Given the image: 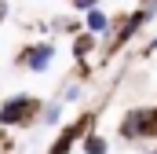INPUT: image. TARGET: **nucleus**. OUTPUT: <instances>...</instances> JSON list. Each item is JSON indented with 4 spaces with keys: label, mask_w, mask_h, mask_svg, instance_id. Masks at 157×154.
Here are the masks:
<instances>
[{
    "label": "nucleus",
    "mask_w": 157,
    "mask_h": 154,
    "mask_svg": "<svg viewBox=\"0 0 157 154\" xmlns=\"http://www.w3.org/2000/svg\"><path fill=\"white\" fill-rule=\"evenodd\" d=\"M44 114V103L37 95H26V92H15L11 99L0 103V128H26Z\"/></svg>",
    "instance_id": "nucleus-1"
},
{
    "label": "nucleus",
    "mask_w": 157,
    "mask_h": 154,
    "mask_svg": "<svg viewBox=\"0 0 157 154\" xmlns=\"http://www.w3.org/2000/svg\"><path fill=\"white\" fill-rule=\"evenodd\" d=\"M88 132H95V114H84L80 121L66 125V128L59 132V140L51 143V151H48V154H70V151H73V143H80Z\"/></svg>",
    "instance_id": "nucleus-2"
},
{
    "label": "nucleus",
    "mask_w": 157,
    "mask_h": 154,
    "mask_svg": "<svg viewBox=\"0 0 157 154\" xmlns=\"http://www.w3.org/2000/svg\"><path fill=\"white\" fill-rule=\"evenodd\" d=\"M51 59H55V44H29V48L18 51V63L33 74H44L51 66Z\"/></svg>",
    "instance_id": "nucleus-3"
},
{
    "label": "nucleus",
    "mask_w": 157,
    "mask_h": 154,
    "mask_svg": "<svg viewBox=\"0 0 157 154\" xmlns=\"http://www.w3.org/2000/svg\"><path fill=\"white\" fill-rule=\"evenodd\" d=\"M146 121H150V107H135L121 117V140H146Z\"/></svg>",
    "instance_id": "nucleus-4"
},
{
    "label": "nucleus",
    "mask_w": 157,
    "mask_h": 154,
    "mask_svg": "<svg viewBox=\"0 0 157 154\" xmlns=\"http://www.w3.org/2000/svg\"><path fill=\"white\" fill-rule=\"evenodd\" d=\"M146 15H150V11H135V15H132V18H128L124 26H121V33H117V40H113V44H117V48H121V44H128V40L139 33V26L146 22Z\"/></svg>",
    "instance_id": "nucleus-5"
},
{
    "label": "nucleus",
    "mask_w": 157,
    "mask_h": 154,
    "mask_svg": "<svg viewBox=\"0 0 157 154\" xmlns=\"http://www.w3.org/2000/svg\"><path fill=\"white\" fill-rule=\"evenodd\" d=\"M84 26H88V33H95V37H102V33H110V18H106V11H88V18H84Z\"/></svg>",
    "instance_id": "nucleus-6"
},
{
    "label": "nucleus",
    "mask_w": 157,
    "mask_h": 154,
    "mask_svg": "<svg viewBox=\"0 0 157 154\" xmlns=\"http://www.w3.org/2000/svg\"><path fill=\"white\" fill-rule=\"evenodd\" d=\"M80 151H84V154H110V143H106V136L88 132V136L80 140Z\"/></svg>",
    "instance_id": "nucleus-7"
},
{
    "label": "nucleus",
    "mask_w": 157,
    "mask_h": 154,
    "mask_svg": "<svg viewBox=\"0 0 157 154\" xmlns=\"http://www.w3.org/2000/svg\"><path fill=\"white\" fill-rule=\"evenodd\" d=\"M62 110H66V103L62 99H55V103H44V125H62Z\"/></svg>",
    "instance_id": "nucleus-8"
},
{
    "label": "nucleus",
    "mask_w": 157,
    "mask_h": 154,
    "mask_svg": "<svg viewBox=\"0 0 157 154\" xmlns=\"http://www.w3.org/2000/svg\"><path fill=\"white\" fill-rule=\"evenodd\" d=\"M91 48H95V33H84V37H77V44H73V51H77L80 59H84Z\"/></svg>",
    "instance_id": "nucleus-9"
},
{
    "label": "nucleus",
    "mask_w": 157,
    "mask_h": 154,
    "mask_svg": "<svg viewBox=\"0 0 157 154\" xmlns=\"http://www.w3.org/2000/svg\"><path fill=\"white\" fill-rule=\"evenodd\" d=\"M80 99V84H66V92H62V103H77Z\"/></svg>",
    "instance_id": "nucleus-10"
},
{
    "label": "nucleus",
    "mask_w": 157,
    "mask_h": 154,
    "mask_svg": "<svg viewBox=\"0 0 157 154\" xmlns=\"http://www.w3.org/2000/svg\"><path fill=\"white\" fill-rule=\"evenodd\" d=\"M70 4H73L77 11H84V15H88V11H95V4H99V0H70Z\"/></svg>",
    "instance_id": "nucleus-11"
},
{
    "label": "nucleus",
    "mask_w": 157,
    "mask_h": 154,
    "mask_svg": "<svg viewBox=\"0 0 157 154\" xmlns=\"http://www.w3.org/2000/svg\"><path fill=\"white\" fill-rule=\"evenodd\" d=\"M4 15H7V4H4V0H0V22H4Z\"/></svg>",
    "instance_id": "nucleus-12"
},
{
    "label": "nucleus",
    "mask_w": 157,
    "mask_h": 154,
    "mask_svg": "<svg viewBox=\"0 0 157 154\" xmlns=\"http://www.w3.org/2000/svg\"><path fill=\"white\" fill-rule=\"evenodd\" d=\"M150 51H157V37H154V40H150Z\"/></svg>",
    "instance_id": "nucleus-13"
},
{
    "label": "nucleus",
    "mask_w": 157,
    "mask_h": 154,
    "mask_svg": "<svg viewBox=\"0 0 157 154\" xmlns=\"http://www.w3.org/2000/svg\"><path fill=\"white\" fill-rule=\"evenodd\" d=\"M150 154H157V151H150Z\"/></svg>",
    "instance_id": "nucleus-14"
}]
</instances>
